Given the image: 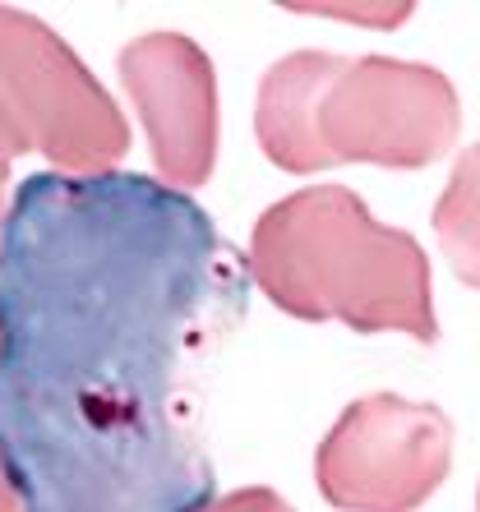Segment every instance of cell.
<instances>
[{"mask_svg": "<svg viewBox=\"0 0 480 512\" xmlns=\"http://www.w3.org/2000/svg\"><path fill=\"white\" fill-rule=\"evenodd\" d=\"M0 130L14 153H42L56 176H111L130 125L70 42L28 10L0 5Z\"/></svg>", "mask_w": 480, "mask_h": 512, "instance_id": "3957f363", "label": "cell"}, {"mask_svg": "<svg viewBox=\"0 0 480 512\" xmlns=\"http://www.w3.org/2000/svg\"><path fill=\"white\" fill-rule=\"evenodd\" d=\"M462 134V102L444 70L420 60H347L319 102V143L328 162H370L420 171Z\"/></svg>", "mask_w": 480, "mask_h": 512, "instance_id": "277c9868", "label": "cell"}, {"mask_svg": "<svg viewBox=\"0 0 480 512\" xmlns=\"http://www.w3.org/2000/svg\"><path fill=\"white\" fill-rule=\"evenodd\" d=\"M250 286L162 180H19L0 222V471L19 512L208 508L204 374Z\"/></svg>", "mask_w": 480, "mask_h": 512, "instance_id": "6da1fadb", "label": "cell"}, {"mask_svg": "<svg viewBox=\"0 0 480 512\" xmlns=\"http://www.w3.org/2000/svg\"><path fill=\"white\" fill-rule=\"evenodd\" d=\"M342 65L347 56H333V51H291L277 65H268L254 97V139L273 167L291 176H314L333 167L319 143V102L342 74Z\"/></svg>", "mask_w": 480, "mask_h": 512, "instance_id": "52a82bcc", "label": "cell"}, {"mask_svg": "<svg viewBox=\"0 0 480 512\" xmlns=\"http://www.w3.org/2000/svg\"><path fill=\"white\" fill-rule=\"evenodd\" d=\"M199 512H296L277 489H264V485H250V489H236V494H222L213 499L208 508Z\"/></svg>", "mask_w": 480, "mask_h": 512, "instance_id": "9c48e42d", "label": "cell"}, {"mask_svg": "<svg viewBox=\"0 0 480 512\" xmlns=\"http://www.w3.org/2000/svg\"><path fill=\"white\" fill-rule=\"evenodd\" d=\"M476 512H480V489H476Z\"/></svg>", "mask_w": 480, "mask_h": 512, "instance_id": "7c38bea8", "label": "cell"}, {"mask_svg": "<svg viewBox=\"0 0 480 512\" xmlns=\"http://www.w3.org/2000/svg\"><path fill=\"white\" fill-rule=\"evenodd\" d=\"M245 263L250 282L291 319H337L356 333L439 342L430 259L420 240L379 227L347 185H310L264 208Z\"/></svg>", "mask_w": 480, "mask_h": 512, "instance_id": "7a4b0ae2", "label": "cell"}, {"mask_svg": "<svg viewBox=\"0 0 480 512\" xmlns=\"http://www.w3.org/2000/svg\"><path fill=\"white\" fill-rule=\"evenodd\" d=\"M14 143L5 139V130H0V222H5V213H10V171H14Z\"/></svg>", "mask_w": 480, "mask_h": 512, "instance_id": "30bf717a", "label": "cell"}, {"mask_svg": "<svg viewBox=\"0 0 480 512\" xmlns=\"http://www.w3.org/2000/svg\"><path fill=\"white\" fill-rule=\"evenodd\" d=\"M453 466V420L434 402L370 393L351 402L314 453V480L337 512H416Z\"/></svg>", "mask_w": 480, "mask_h": 512, "instance_id": "5b68a950", "label": "cell"}, {"mask_svg": "<svg viewBox=\"0 0 480 512\" xmlns=\"http://www.w3.org/2000/svg\"><path fill=\"white\" fill-rule=\"evenodd\" d=\"M0 512H19V499H14L10 480H5V471H0Z\"/></svg>", "mask_w": 480, "mask_h": 512, "instance_id": "8fae6325", "label": "cell"}, {"mask_svg": "<svg viewBox=\"0 0 480 512\" xmlns=\"http://www.w3.org/2000/svg\"><path fill=\"white\" fill-rule=\"evenodd\" d=\"M434 236L462 286L480 291V143L462 148L444 194L434 203Z\"/></svg>", "mask_w": 480, "mask_h": 512, "instance_id": "ba28073f", "label": "cell"}, {"mask_svg": "<svg viewBox=\"0 0 480 512\" xmlns=\"http://www.w3.org/2000/svg\"><path fill=\"white\" fill-rule=\"evenodd\" d=\"M120 88L144 120L153 167L167 190L190 194L217 167V74L185 33H144L116 56Z\"/></svg>", "mask_w": 480, "mask_h": 512, "instance_id": "8992f818", "label": "cell"}]
</instances>
